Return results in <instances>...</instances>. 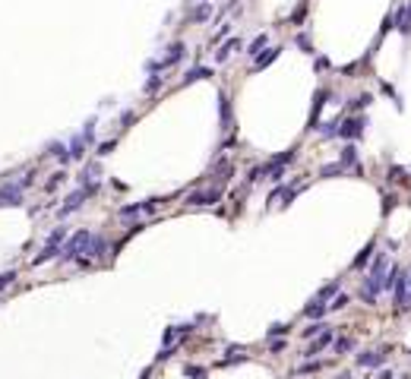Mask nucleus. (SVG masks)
<instances>
[{"label": "nucleus", "mask_w": 411, "mask_h": 379, "mask_svg": "<svg viewBox=\"0 0 411 379\" xmlns=\"http://www.w3.org/2000/svg\"><path fill=\"white\" fill-rule=\"evenodd\" d=\"M351 348H354V341H351L348 335L345 338H336V354H345V351H351Z\"/></svg>", "instance_id": "obj_24"}, {"label": "nucleus", "mask_w": 411, "mask_h": 379, "mask_svg": "<svg viewBox=\"0 0 411 379\" xmlns=\"http://www.w3.org/2000/svg\"><path fill=\"white\" fill-rule=\"evenodd\" d=\"M320 367H323L320 360H307V364H301V367H297V373H304V376H307V373H316Z\"/></svg>", "instance_id": "obj_25"}, {"label": "nucleus", "mask_w": 411, "mask_h": 379, "mask_svg": "<svg viewBox=\"0 0 411 379\" xmlns=\"http://www.w3.org/2000/svg\"><path fill=\"white\" fill-rule=\"evenodd\" d=\"M297 45H301L307 54H313V48H310V41H307V35H297Z\"/></svg>", "instance_id": "obj_38"}, {"label": "nucleus", "mask_w": 411, "mask_h": 379, "mask_svg": "<svg viewBox=\"0 0 411 379\" xmlns=\"http://www.w3.org/2000/svg\"><path fill=\"white\" fill-rule=\"evenodd\" d=\"M386 360V351H364L357 354V367H380Z\"/></svg>", "instance_id": "obj_9"}, {"label": "nucleus", "mask_w": 411, "mask_h": 379, "mask_svg": "<svg viewBox=\"0 0 411 379\" xmlns=\"http://www.w3.org/2000/svg\"><path fill=\"white\" fill-rule=\"evenodd\" d=\"M95 184H92V187H82V190H76V193L73 196H67V202L61 205V218H64V215H70V212H76V209H79V205H82V199H85V196H92V193H95Z\"/></svg>", "instance_id": "obj_4"}, {"label": "nucleus", "mask_w": 411, "mask_h": 379, "mask_svg": "<svg viewBox=\"0 0 411 379\" xmlns=\"http://www.w3.org/2000/svg\"><path fill=\"white\" fill-rule=\"evenodd\" d=\"M326 105V92H316V101H313V111H310V126L307 130H316L320 126V111Z\"/></svg>", "instance_id": "obj_11"}, {"label": "nucleus", "mask_w": 411, "mask_h": 379, "mask_svg": "<svg viewBox=\"0 0 411 379\" xmlns=\"http://www.w3.org/2000/svg\"><path fill=\"white\" fill-rule=\"evenodd\" d=\"M370 95H357V98H351V108H367V105H370Z\"/></svg>", "instance_id": "obj_30"}, {"label": "nucleus", "mask_w": 411, "mask_h": 379, "mask_svg": "<svg viewBox=\"0 0 411 379\" xmlns=\"http://www.w3.org/2000/svg\"><path fill=\"white\" fill-rule=\"evenodd\" d=\"M373 250H376L373 244H367V247H364V253L354 259V269H364V265H370V259H373Z\"/></svg>", "instance_id": "obj_19"}, {"label": "nucleus", "mask_w": 411, "mask_h": 379, "mask_svg": "<svg viewBox=\"0 0 411 379\" xmlns=\"http://www.w3.org/2000/svg\"><path fill=\"white\" fill-rule=\"evenodd\" d=\"M329 310H326V304H323V300H310V304L304 307V316L307 319H320V316H326Z\"/></svg>", "instance_id": "obj_13"}, {"label": "nucleus", "mask_w": 411, "mask_h": 379, "mask_svg": "<svg viewBox=\"0 0 411 379\" xmlns=\"http://www.w3.org/2000/svg\"><path fill=\"white\" fill-rule=\"evenodd\" d=\"M339 284H342V281H329L326 288H320V294H316V300H329V297H336V294H339Z\"/></svg>", "instance_id": "obj_20"}, {"label": "nucleus", "mask_w": 411, "mask_h": 379, "mask_svg": "<svg viewBox=\"0 0 411 379\" xmlns=\"http://www.w3.org/2000/svg\"><path fill=\"white\" fill-rule=\"evenodd\" d=\"M111 152H114V139L105 142V145H98V155H111Z\"/></svg>", "instance_id": "obj_39"}, {"label": "nucleus", "mask_w": 411, "mask_h": 379, "mask_svg": "<svg viewBox=\"0 0 411 379\" xmlns=\"http://www.w3.org/2000/svg\"><path fill=\"white\" fill-rule=\"evenodd\" d=\"M218 199H221V187H209V190H200V193H190L187 205H212Z\"/></svg>", "instance_id": "obj_5"}, {"label": "nucleus", "mask_w": 411, "mask_h": 379, "mask_svg": "<svg viewBox=\"0 0 411 379\" xmlns=\"http://www.w3.org/2000/svg\"><path fill=\"white\" fill-rule=\"evenodd\" d=\"M342 171H345V168H342L339 161H336V165H326V168L320 171V174H323V177H332V174H342Z\"/></svg>", "instance_id": "obj_29"}, {"label": "nucleus", "mask_w": 411, "mask_h": 379, "mask_svg": "<svg viewBox=\"0 0 411 379\" xmlns=\"http://www.w3.org/2000/svg\"><path fill=\"white\" fill-rule=\"evenodd\" d=\"M285 348H288V341H272V344H269L272 354H278V351H285Z\"/></svg>", "instance_id": "obj_37"}, {"label": "nucleus", "mask_w": 411, "mask_h": 379, "mask_svg": "<svg viewBox=\"0 0 411 379\" xmlns=\"http://www.w3.org/2000/svg\"><path fill=\"white\" fill-rule=\"evenodd\" d=\"M206 76H212L206 66H196V70H187V76H184V85L187 82H196V79H206Z\"/></svg>", "instance_id": "obj_21"}, {"label": "nucleus", "mask_w": 411, "mask_h": 379, "mask_svg": "<svg viewBox=\"0 0 411 379\" xmlns=\"http://www.w3.org/2000/svg\"><path fill=\"white\" fill-rule=\"evenodd\" d=\"M89 240H92V234L89 231H76V234L67 240V247H64V253H61V262H70V259H79V256L85 253V247H89Z\"/></svg>", "instance_id": "obj_2"}, {"label": "nucleus", "mask_w": 411, "mask_h": 379, "mask_svg": "<svg viewBox=\"0 0 411 379\" xmlns=\"http://www.w3.org/2000/svg\"><path fill=\"white\" fill-rule=\"evenodd\" d=\"M266 45H269V35L263 32V35H256V38L250 41V54H253V57H260V54H263V48H266Z\"/></svg>", "instance_id": "obj_17"}, {"label": "nucleus", "mask_w": 411, "mask_h": 379, "mask_svg": "<svg viewBox=\"0 0 411 379\" xmlns=\"http://www.w3.org/2000/svg\"><path fill=\"white\" fill-rule=\"evenodd\" d=\"M209 16H212V0H203V3L193 10V19L203 22V19H209Z\"/></svg>", "instance_id": "obj_16"}, {"label": "nucleus", "mask_w": 411, "mask_h": 379, "mask_svg": "<svg viewBox=\"0 0 411 379\" xmlns=\"http://www.w3.org/2000/svg\"><path fill=\"white\" fill-rule=\"evenodd\" d=\"M354 161H357V152H354V145H345V149H342V161H339V165L345 168V165H354Z\"/></svg>", "instance_id": "obj_23"}, {"label": "nucleus", "mask_w": 411, "mask_h": 379, "mask_svg": "<svg viewBox=\"0 0 411 379\" xmlns=\"http://www.w3.org/2000/svg\"><path fill=\"white\" fill-rule=\"evenodd\" d=\"M329 341H332V325H326V329H323L320 335H316V338L310 341V348H307V351H304V354H307V357H313V354H320V351H323V348H326V344H329Z\"/></svg>", "instance_id": "obj_8"}, {"label": "nucleus", "mask_w": 411, "mask_h": 379, "mask_svg": "<svg viewBox=\"0 0 411 379\" xmlns=\"http://www.w3.org/2000/svg\"><path fill=\"white\" fill-rule=\"evenodd\" d=\"M228 117H231V105H228L225 95H221V124H228Z\"/></svg>", "instance_id": "obj_34"}, {"label": "nucleus", "mask_w": 411, "mask_h": 379, "mask_svg": "<svg viewBox=\"0 0 411 379\" xmlns=\"http://www.w3.org/2000/svg\"><path fill=\"white\" fill-rule=\"evenodd\" d=\"M288 329H285V325H272V329H269V338H275V335H285Z\"/></svg>", "instance_id": "obj_40"}, {"label": "nucleus", "mask_w": 411, "mask_h": 379, "mask_svg": "<svg viewBox=\"0 0 411 379\" xmlns=\"http://www.w3.org/2000/svg\"><path fill=\"white\" fill-rule=\"evenodd\" d=\"M320 133L323 136H339V120H332V124H320Z\"/></svg>", "instance_id": "obj_26"}, {"label": "nucleus", "mask_w": 411, "mask_h": 379, "mask_svg": "<svg viewBox=\"0 0 411 379\" xmlns=\"http://www.w3.org/2000/svg\"><path fill=\"white\" fill-rule=\"evenodd\" d=\"M139 379H149V370H145V373H142V376H139Z\"/></svg>", "instance_id": "obj_43"}, {"label": "nucleus", "mask_w": 411, "mask_h": 379, "mask_svg": "<svg viewBox=\"0 0 411 379\" xmlns=\"http://www.w3.org/2000/svg\"><path fill=\"white\" fill-rule=\"evenodd\" d=\"M392 22H396L399 29L405 32V35H411V3H408V6H402V10L392 16Z\"/></svg>", "instance_id": "obj_10"}, {"label": "nucleus", "mask_w": 411, "mask_h": 379, "mask_svg": "<svg viewBox=\"0 0 411 379\" xmlns=\"http://www.w3.org/2000/svg\"><path fill=\"white\" fill-rule=\"evenodd\" d=\"M376 379H396V376H392V370H380V373H376Z\"/></svg>", "instance_id": "obj_41"}, {"label": "nucleus", "mask_w": 411, "mask_h": 379, "mask_svg": "<svg viewBox=\"0 0 411 379\" xmlns=\"http://www.w3.org/2000/svg\"><path fill=\"white\" fill-rule=\"evenodd\" d=\"M105 250H108V244H105V237H95V234H92V240H89V247H85V253H92V256H105Z\"/></svg>", "instance_id": "obj_14"}, {"label": "nucleus", "mask_w": 411, "mask_h": 379, "mask_svg": "<svg viewBox=\"0 0 411 379\" xmlns=\"http://www.w3.org/2000/svg\"><path fill=\"white\" fill-rule=\"evenodd\" d=\"M345 307H348V297H345V294L332 297V304H326V310H345Z\"/></svg>", "instance_id": "obj_27"}, {"label": "nucleus", "mask_w": 411, "mask_h": 379, "mask_svg": "<svg viewBox=\"0 0 411 379\" xmlns=\"http://www.w3.org/2000/svg\"><path fill=\"white\" fill-rule=\"evenodd\" d=\"M228 32H231V25H221V29L215 32V35H212V41H209V45H218V41H221V38H225V35H228Z\"/></svg>", "instance_id": "obj_35"}, {"label": "nucleus", "mask_w": 411, "mask_h": 379, "mask_svg": "<svg viewBox=\"0 0 411 379\" xmlns=\"http://www.w3.org/2000/svg\"><path fill=\"white\" fill-rule=\"evenodd\" d=\"M336 379H351V373H339V376H336Z\"/></svg>", "instance_id": "obj_42"}, {"label": "nucleus", "mask_w": 411, "mask_h": 379, "mask_svg": "<svg viewBox=\"0 0 411 379\" xmlns=\"http://www.w3.org/2000/svg\"><path fill=\"white\" fill-rule=\"evenodd\" d=\"M184 376H190V379H203V367H184Z\"/></svg>", "instance_id": "obj_33"}, {"label": "nucleus", "mask_w": 411, "mask_h": 379, "mask_svg": "<svg viewBox=\"0 0 411 379\" xmlns=\"http://www.w3.org/2000/svg\"><path fill=\"white\" fill-rule=\"evenodd\" d=\"M323 329H326V325H323V322H313L310 329H304V338H313V335H320Z\"/></svg>", "instance_id": "obj_32"}, {"label": "nucleus", "mask_w": 411, "mask_h": 379, "mask_svg": "<svg viewBox=\"0 0 411 379\" xmlns=\"http://www.w3.org/2000/svg\"><path fill=\"white\" fill-rule=\"evenodd\" d=\"M158 85H161V76H152V79H149V82H145V92H155V89H158Z\"/></svg>", "instance_id": "obj_36"}, {"label": "nucleus", "mask_w": 411, "mask_h": 379, "mask_svg": "<svg viewBox=\"0 0 411 379\" xmlns=\"http://www.w3.org/2000/svg\"><path fill=\"white\" fill-rule=\"evenodd\" d=\"M13 281H16V272H3V275H0V291H3V288H10Z\"/></svg>", "instance_id": "obj_31"}, {"label": "nucleus", "mask_w": 411, "mask_h": 379, "mask_svg": "<svg viewBox=\"0 0 411 379\" xmlns=\"http://www.w3.org/2000/svg\"><path fill=\"white\" fill-rule=\"evenodd\" d=\"M386 269H389V262H386V256H376L373 259V269L370 275L364 278V288H361V297H364V304H373L376 297H380V291H386Z\"/></svg>", "instance_id": "obj_1"}, {"label": "nucleus", "mask_w": 411, "mask_h": 379, "mask_svg": "<svg viewBox=\"0 0 411 379\" xmlns=\"http://www.w3.org/2000/svg\"><path fill=\"white\" fill-rule=\"evenodd\" d=\"M181 57H184V45H181V41H174V45L168 48V54L161 57L158 63H155V60H152V63H149V70H165V66H171V63H177V60H181Z\"/></svg>", "instance_id": "obj_6"}, {"label": "nucleus", "mask_w": 411, "mask_h": 379, "mask_svg": "<svg viewBox=\"0 0 411 379\" xmlns=\"http://www.w3.org/2000/svg\"><path fill=\"white\" fill-rule=\"evenodd\" d=\"M278 54H281V48H269L266 54H260V57H256V70H263V66H269V63H272V60H275Z\"/></svg>", "instance_id": "obj_15"}, {"label": "nucleus", "mask_w": 411, "mask_h": 379, "mask_svg": "<svg viewBox=\"0 0 411 379\" xmlns=\"http://www.w3.org/2000/svg\"><path fill=\"white\" fill-rule=\"evenodd\" d=\"M0 205H22V187L19 184H6L0 190Z\"/></svg>", "instance_id": "obj_7"}, {"label": "nucleus", "mask_w": 411, "mask_h": 379, "mask_svg": "<svg viewBox=\"0 0 411 379\" xmlns=\"http://www.w3.org/2000/svg\"><path fill=\"white\" fill-rule=\"evenodd\" d=\"M54 256H57V247H54V244H45V250H41V256H35V259H32V265H41V262L54 259Z\"/></svg>", "instance_id": "obj_18"}, {"label": "nucleus", "mask_w": 411, "mask_h": 379, "mask_svg": "<svg viewBox=\"0 0 411 379\" xmlns=\"http://www.w3.org/2000/svg\"><path fill=\"white\" fill-rule=\"evenodd\" d=\"M364 126H367V120L364 117H348L345 124H339V139H357V136L364 133Z\"/></svg>", "instance_id": "obj_3"}, {"label": "nucleus", "mask_w": 411, "mask_h": 379, "mask_svg": "<svg viewBox=\"0 0 411 379\" xmlns=\"http://www.w3.org/2000/svg\"><path fill=\"white\" fill-rule=\"evenodd\" d=\"M139 212H142V202H136V205H124V209H121L124 218H133V215H139Z\"/></svg>", "instance_id": "obj_28"}, {"label": "nucleus", "mask_w": 411, "mask_h": 379, "mask_svg": "<svg viewBox=\"0 0 411 379\" xmlns=\"http://www.w3.org/2000/svg\"><path fill=\"white\" fill-rule=\"evenodd\" d=\"M234 51H241V38H228L225 45H221V51L215 54V60H218V63H225V60L234 54Z\"/></svg>", "instance_id": "obj_12"}, {"label": "nucleus", "mask_w": 411, "mask_h": 379, "mask_svg": "<svg viewBox=\"0 0 411 379\" xmlns=\"http://www.w3.org/2000/svg\"><path fill=\"white\" fill-rule=\"evenodd\" d=\"M82 149H85V139H82V136H76V139L70 142V149H67V152H70V158H82V155H85Z\"/></svg>", "instance_id": "obj_22"}]
</instances>
